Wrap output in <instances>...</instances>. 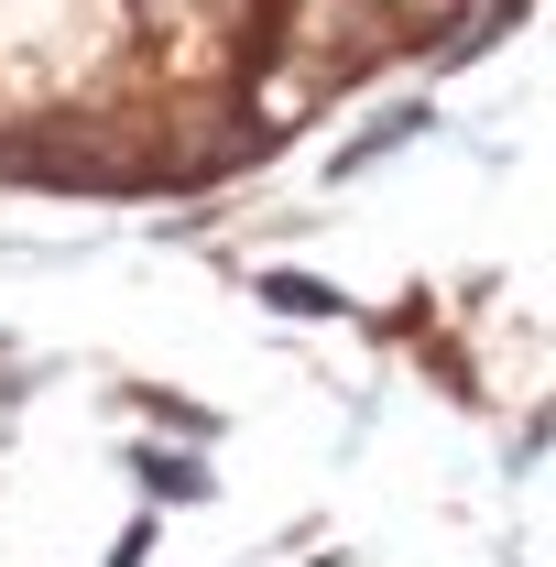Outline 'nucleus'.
I'll use <instances>...</instances> for the list:
<instances>
[{
    "label": "nucleus",
    "instance_id": "f257e3e1",
    "mask_svg": "<svg viewBox=\"0 0 556 567\" xmlns=\"http://www.w3.org/2000/svg\"><path fill=\"white\" fill-rule=\"evenodd\" d=\"M142 481H153V492H208V470H197V458H142Z\"/></svg>",
    "mask_w": 556,
    "mask_h": 567
}]
</instances>
